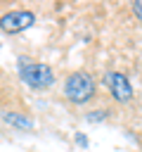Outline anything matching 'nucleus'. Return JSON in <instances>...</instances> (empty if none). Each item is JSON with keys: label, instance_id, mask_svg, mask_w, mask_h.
<instances>
[{"label": "nucleus", "instance_id": "nucleus-6", "mask_svg": "<svg viewBox=\"0 0 142 152\" xmlns=\"http://www.w3.org/2000/svg\"><path fill=\"white\" fill-rule=\"evenodd\" d=\"M133 12L137 14V19H142V0H137V2H133Z\"/></svg>", "mask_w": 142, "mask_h": 152}, {"label": "nucleus", "instance_id": "nucleus-4", "mask_svg": "<svg viewBox=\"0 0 142 152\" xmlns=\"http://www.w3.org/2000/svg\"><path fill=\"white\" fill-rule=\"evenodd\" d=\"M104 83H106V88H109V93H111V97L116 102H130L133 100V86H130V81H128L125 74H121V71H106L104 74Z\"/></svg>", "mask_w": 142, "mask_h": 152}, {"label": "nucleus", "instance_id": "nucleus-8", "mask_svg": "<svg viewBox=\"0 0 142 152\" xmlns=\"http://www.w3.org/2000/svg\"><path fill=\"white\" fill-rule=\"evenodd\" d=\"M76 140L78 145H88V138H83V133H76Z\"/></svg>", "mask_w": 142, "mask_h": 152}, {"label": "nucleus", "instance_id": "nucleus-1", "mask_svg": "<svg viewBox=\"0 0 142 152\" xmlns=\"http://www.w3.org/2000/svg\"><path fill=\"white\" fill-rule=\"evenodd\" d=\"M95 90H97V83H95V78L88 71H73L64 81V97L71 104H85V102H90L95 97Z\"/></svg>", "mask_w": 142, "mask_h": 152}, {"label": "nucleus", "instance_id": "nucleus-2", "mask_svg": "<svg viewBox=\"0 0 142 152\" xmlns=\"http://www.w3.org/2000/svg\"><path fill=\"white\" fill-rule=\"evenodd\" d=\"M19 78L26 86L38 88V90L50 88L54 83V74H52V69L47 64H43V62H28L24 57L19 59Z\"/></svg>", "mask_w": 142, "mask_h": 152}, {"label": "nucleus", "instance_id": "nucleus-5", "mask_svg": "<svg viewBox=\"0 0 142 152\" xmlns=\"http://www.w3.org/2000/svg\"><path fill=\"white\" fill-rule=\"evenodd\" d=\"M2 119H5V124L17 126V128H21V131H31V128H33V121H31L26 114H19V112H5Z\"/></svg>", "mask_w": 142, "mask_h": 152}, {"label": "nucleus", "instance_id": "nucleus-7", "mask_svg": "<svg viewBox=\"0 0 142 152\" xmlns=\"http://www.w3.org/2000/svg\"><path fill=\"white\" fill-rule=\"evenodd\" d=\"M90 116V121H99L102 119V112H92V114H88Z\"/></svg>", "mask_w": 142, "mask_h": 152}, {"label": "nucleus", "instance_id": "nucleus-3", "mask_svg": "<svg viewBox=\"0 0 142 152\" xmlns=\"http://www.w3.org/2000/svg\"><path fill=\"white\" fill-rule=\"evenodd\" d=\"M33 21H36V14L28 10H9L0 17V28L5 33H21L28 26H33Z\"/></svg>", "mask_w": 142, "mask_h": 152}]
</instances>
